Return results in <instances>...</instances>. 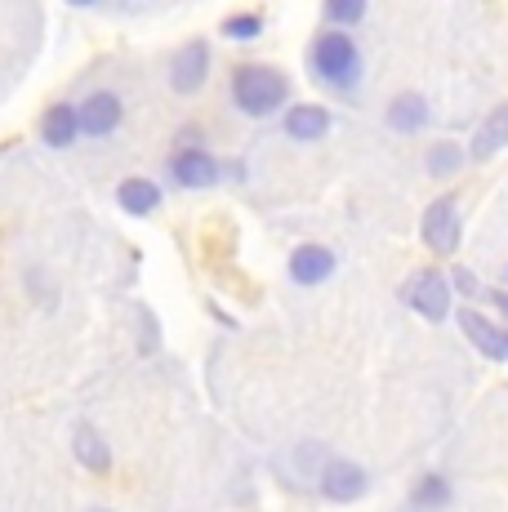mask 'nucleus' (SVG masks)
Instances as JSON below:
<instances>
[{
  "label": "nucleus",
  "mask_w": 508,
  "mask_h": 512,
  "mask_svg": "<svg viewBox=\"0 0 508 512\" xmlns=\"http://www.w3.org/2000/svg\"><path fill=\"white\" fill-rule=\"evenodd\" d=\"M290 94V81L277 72V67H263V63H250V67H237L232 76V98L246 116H272Z\"/></svg>",
  "instance_id": "obj_1"
},
{
  "label": "nucleus",
  "mask_w": 508,
  "mask_h": 512,
  "mask_svg": "<svg viewBox=\"0 0 508 512\" xmlns=\"http://www.w3.org/2000/svg\"><path fill=\"white\" fill-rule=\"evenodd\" d=\"M312 67L326 85L335 90H353L357 76H361V54H357V41L348 32H321L312 41Z\"/></svg>",
  "instance_id": "obj_2"
},
{
  "label": "nucleus",
  "mask_w": 508,
  "mask_h": 512,
  "mask_svg": "<svg viewBox=\"0 0 508 512\" xmlns=\"http://www.w3.org/2000/svg\"><path fill=\"white\" fill-rule=\"evenodd\" d=\"M451 290H455L451 277H442L437 268H424L406 281V303L424 321H446V312H451Z\"/></svg>",
  "instance_id": "obj_3"
},
{
  "label": "nucleus",
  "mask_w": 508,
  "mask_h": 512,
  "mask_svg": "<svg viewBox=\"0 0 508 512\" xmlns=\"http://www.w3.org/2000/svg\"><path fill=\"white\" fill-rule=\"evenodd\" d=\"M459 232H464V223H459V201L455 196H437L424 210V245L433 254H455Z\"/></svg>",
  "instance_id": "obj_4"
},
{
  "label": "nucleus",
  "mask_w": 508,
  "mask_h": 512,
  "mask_svg": "<svg viewBox=\"0 0 508 512\" xmlns=\"http://www.w3.org/2000/svg\"><path fill=\"white\" fill-rule=\"evenodd\" d=\"M459 330L468 334V343H473L482 357H491V361H508V326H495L491 317H482L477 308H464L459 312Z\"/></svg>",
  "instance_id": "obj_5"
},
{
  "label": "nucleus",
  "mask_w": 508,
  "mask_h": 512,
  "mask_svg": "<svg viewBox=\"0 0 508 512\" xmlns=\"http://www.w3.org/2000/svg\"><path fill=\"white\" fill-rule=\"evenodd\" d=\"M370 477L361 464H348V459H330L326 472H321V490H326V499H335V504H357L361 495H366Z\"/></svg>",
  "instance_id": "obj_6"
},
{
  "label": "nucleus",
  "mask_w": 508,
  "mask_h": 512,
  "mask_svg": "<svg viewBox=\"0 0 508 512\" xmlns=\"http://www.w3.org/2000/svg\"><path fill=\"white\" fill-rule=\"evenodd\" d=\"M205 76H210V45H205V41H188L179 54H174V63H170L174 90H179V94H197L205 85Z\"/></svg>",
  "instance_id": "obj_7"
},
{
  "label": "nucleus",
  "mask_w": 508,
  "mask_h": 512,
  "mask_svg": "<svg viewBox=\"0 0 508 512\" xmlns=\"http://www.w3.org/2000/svg\"><path fill=\"white\" fill-rule=\"evenodd\" d=\"M121 98L116 94H107V90H99V94H90L81 103V134H94V139H103V134H112L116 125H121Z\"/></svg>",
  "instance_id": "obj_8"
},
{
  "label": "nucleus",
  "mask_w": 508,
  "mask_h": 512,
  "mask_svg": "<svg viewBox=\"0 0 508 512\" xmlns=\"http://www.w3.org/2000/svg\"><path fill=\"white\" fill-rule=\"evenodd\" d=\"M335 272V254L326 250V245H299L295 254H290V277L299 285H321Z\"/></svg>",
  "instance_id": "obj_9"
},
{
  "label": "nucleus",
  "mask_w": 508,
  "mask_h": 512,
  "mask_svg": "<svg viewBox=\"0 0 508 512\" xmlns=\"http://www.w3.org/2000/svg\"><path fill=\"white\" fill-rule=\"evenodd\" d=\"M504 147H508V103H500L482 121V130L473 134V147H468V156H473V161H491V156L504 152Z\"/></svg>",
  "instance_id": "obj_10"
},
{
  "label": "nucleus",
  "mask_w": 508,
  "mask_h": 512,
  "mask_svg": "<svg viewBox=\"0 0 508 512\" xmlns=\"http://www.w3.org/2000/svg\"><path fill=\"white\" fill-rule=\"evenodd\" d=\"M174 179L183 187H205L219 179V165H214V156L201 152V147H183V152L174 156Z\"/></svg>",
  "instance_id": "obj_11"
},
{
  "label": "nucleus",
  "mask_w": 508,
  "mask_h": 512,
  "mask_svg": "<svg viewBox=\"0 0 508 512\" xmlns=\"http://www.w3.org/2000/svg\"><path fill=\"white\" fill-rule=\"evenodd\" d=\"M76 134H81V107L54 103L50 112H45V121H41V139L50 143V147H67Z\"/></svg>",
  "instance_id": "obj_12"
},
{
  "label": "nucleus",
  "mask_w": 508,
  "mask_h": 512,
  "mask_svg": "<svg viewBox=\"0 0 508 512\" xmlns=\"http://www.w3.org/2000/svg\"><path fill=\"white\" fill-rule=\"evenodd\" d=\"M330 130V112L317 103H304V107H290L286 112V134L299 143H317L321 134Z\"/></svg>",
  "instance_id": "obj_13"
},
{
  "label": "nucleus",
  "mask_w": 508,
  "mask_h": 512,
  "mask_svg": "<svg viewBox=\"0 0 508 512\" xmlns=\"http://www.w3.org/2000/svg\"><path fill=\"white\" fill-rule=\"evenodd\" d=\"M388 125L402 134H419L428 125V103L419 94H397L393 107H388Z\"/></svg>",
  "instance_id": "obj_14"
},
{
  "label": "nucleus",
  "mask_w": 508,
  "mask_h": 512,
  "mask_svg": "<svg viewBox=\"0 0 508 512\" xmlns=\"http://www.w3.org/2000/svg\"><path fill=\"white\" fill-rule=\"evenodd\" d=\"M116 201H121L125 214H152L156 205H161V187L148 179H125L116 187Z\"/></svg>",
  "instance_id": "obj_15"
},
{
  "label": "nucleus",
  "mask_w": 508,
  "mask_h": 512,
  "mask_svg": "<svg viewBox=\"0 0 508 512\" xmlns=\"http://www.w3.org/2000/svg\"><path fill=\"white\" fill-rule=\"evenodd\" d=\"M76 459H81L90 472H107V468H112V450H107L99 432L85 428V423L76 428Z\"/></svg>",
  "instance_id": "obj_16"
},
{
  "label": "nucleus",
  "mask_w": 508,
  "mask_h": 512,
  "mask_svg": "<svg viewBox=\"0 0 508 512\" xmlns=\"http://www.w3.org/2000/svg\"><path fill=\"white\" fill-rule=\"evenodd\" d=\"M451 504V481L428 472V477L415 481V508H446Z\"/></svg>",
  "instance_id": "obj_17"
},
{
  "label": "nucleus",
  "mask_w": 508,
  "mask_h": 512,
  "mask_svg": "<svg viewBox=\"0 0 508 512\" xmlns=\"http://www.w3.org/2000/svg\"><path fill=\"white\" fill-rule=\"evenodd\" d=\"M459 165H464V152H459L455 143H433L428 147V174H433V179H451Z\"/></svg>",
  "instance_id": "obj_18"
},
{
  "label": "nucleus",
  "mask_w": 508,
  "mask_h": 512,
  "mask_svg": "<svg viewBox=\"0 0 508 512\" xmlns=\"http://www.w3.org/2000/svg\"><path fill=\"white\" fill-rule=\"evenodd\" d=\"M263 32V14H232L223 18V36L228 41H254Z\"/></svg>",
  "instance_id": "obj_19"
},
{
  "label": "nucleus",
  "mask_w": 508,
  "mask_h": 512,
  "mask_svg": "<svg viewBox=\"0 0 508 512\" xmlns=\"http://www.w3.org/2000/svg\"><path fill=\"white\" fill-rule=\"evenodd\" d=\"M326 14L335 18V23H361V18H366V5H361V0H330L326 5Z\"/></svg>",
  "instance_id": "obj_20"
},
{
  "label": "nucleus",
  "mask_w": 508,
  "mask_h": 512,
  "mask_svg": "<svg viewBox=\"0 0 508 512\" xmlns=\"http://www.w3.org/2000/svg\"><path fill=\"white\" fill-rule=\"evenodd\" d=\"M451 285L459 294H468V299H477V294H482V281H477V272H468V268H455L451 272Z\"/></svg>",
  "instance_id": "obj_21"
},
{
  "label": "nucleus",
  "mask_w": 508,
  "mask_h": 512,
  "mask_svg": "<svg viewBox=\"0 0 508 512\" xmlns=\"http://www.w3.org/2000/svg\"><path fill=\"white\" fill-rule=\"evenodd\" d=\"M491 303L500 308V317L508 321V290H495V294H491Z\"/></svg>",
  "instance_id": "obj_22"
},
{
  "label": "nucleus",
  "mask_w": 508,
  "mask_h": 512,
  "mask_svg": "<svg viewBox=\"0 0 508 512\" xmlns=\"http://www.w3.org/2000/svg\"><path fill=\"white\" fill-rule=\"evenodd\" d=\"M406 512H419V508H406Z\"/></svg>",
  "instance_id": "obj_23"
},
{
  "label": "nucleus",
  "mask_w": 508,
  "mask_h": 512,
  "mask_svg": "<svg viewBox=\"0 0 508 512\" xmlns=\"http://www.w3.org/2000/svg\"><path fill=\"white\" fill-rule=\"evenodd\" d=\"M94 512H103V508H94Z\"/></svg>",
  "instance_id": "obj_24"
}]
</instances>
